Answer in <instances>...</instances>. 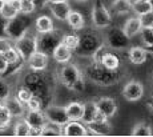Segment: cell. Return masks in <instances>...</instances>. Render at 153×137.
I'll list each match as a JSON object with an SVG mask.
<instances>
[{
	"label": "cell",
	"mask_w": 153,
	"mask_h": 137,
	"mask_svg": "<svg viewBox=\"0 0 153 137\" xmlns=\"http://www.w3.org/2000/svg\"><path fill=\"white\" fill-rule=\"evenodd\" d=\"M31 133V128H29L28 122L23 118V120H19L15 124L13 127V135L17 137H24V136H29Z\"/></svg>",
	"instance_id": "obj_31"
},
{
	"label": "cell",
	"mask_w": 153,
	"mask_h": 137,
	"mask_svg": "<svg viewBox=\"0 0 153 137\" xmlns=\"http://www.w3.org/2000/svg\"><path fill=\"white\" fill-rule=\"evenodd\" d=\"M146 107H148L149 109H151L152 112H153V96H151V97L146 100Z\"/></svg>",
	"instance_id": "obj_45"
},
{
	"label": "cell",
	"mask_w": 153,
	"mask_h": 137,
	"mask_svg": "<svg viewBox=\"0 0 153 137\" xmlns=\"http://www.w3.org/2000/svg\"><path fill=\"white\" fill-rule=\"evenodd\" d=\"M32 95H33V93H32L31 89H29L27 85H24V84H23V85H20L19 88H17V92H16V95H15V96H16V97L25 105V104H27V101L32 97Z\"/></svg>",
	"instance_id": "obj_34"
},
{
	"label": "cell",
	"mask_w": 153,
	"mask_h": 137,
	"mask_svg": "<svg viewBox=\"0 0 153 137\" xmlns=\"http://www.w3.org/2000/svg\"><path fill=\"white\" fill-rule=\"evenodd\" d=\"M0 104H1V101H0Z\"/></svg>",
	"instance_id": "obj_51"
},
{
	"label": "cell",
	"mask_w": 153,
	"mask_h": 137,
	"mask_svg": "<svg viewBox=\"0 0 153 137\" xmlns=\"http://www.w3.org/2000/svg\"><path fill=\"white\" fill-rule=\"evenodd\" d=\"M48 8L51 15L55 17L56 20L60 21H65L68 13L71 12V3L69 1H57V3H48Z\"/></svg>",
	"instance_id": "obj_16"
},
{
	"label": "cell",
	"mask_w": 153,
	"mask_h": 137,
	"mask_svg": "<svg viewBox=\"0 0 153 137\" xmlns=\"http://www.w3.org/2000/svg\"><path fill=\"white\" fill-rule=\"evenodd\" d=\"M107 32L104 35V43L108 48L113 51H123V49L131 48V37L125 35L123 28L119 27H108L105 28Z\"/></svg>",
	"instance_id": "obj_6"
},
{
	"label": "cell",
	"mask_w": 153,
	"mask_h": 137,
	"mask_svg": "<svg viewBox=\"0 0 153 137\" xmlns=\"http://www.w3.org/2000/svg\"><path fill=\"white\" fill-rule=\"evenodd\" d=\"M152 128L146 124L145 121H140L132 129V136H151Z\"/></svg>",
	"instance_id": "obj_33"
},
{
	"label": "cell",
	"mask_w": 153,
	"mask_h": 137,
	"mask_svg": "<svg viewBox=\"0 0 153 137\" xmlns=\"http://www.w3.org/2000/svg\"><path fill=\"white\" fill-rule=\"evenodd\" d=\"M67 24L72 28L73 31H81L84 30L85 27V19L81 12H77V11H72L68 13V17H67Z\"/></svg>",
	"instance_id": "obj_26"
},
{
	"label": "cell",
	"mask_w": 153,
	"mask_h": 137,
	"mask_svg": "<svg viewBox=\"0 0 153 137\" xmlns=\"http://www.w3.org/2000/svg\"><path fill=\"white\" fill-rule=\"evenodd\" d=\"M88 135L95 136H108L112 132V125L109 122V118H100L97 121H93L87 125Z\"/></svg>",
	"instance_id": "obj_15"
},
{
	"label": "cell",
	"mask_w": 153,
	"mask_h": 137,
	"mask_svg": "<svg viewBox=\"0 0 153 137\" xmlns=\"http://www.w3.org/2000/svg\"><path fill=\"white\" fill-rule=\"evenodd\" d=\"M29 28H31V17H29V15L19 13L17 16L5 21L4 36H7L8 39H11L13 41L22 35H24Z\"/></svg>",
	"instance_id": "obj_5"
},
{
	"label": "cell",
	"mask_w": 153,
	"mask_h": 137,
	"mask_svg": "<svg viewBox=\"0 0 153 137\" xmlns=\"http://www.w3.org/2000/svg\"><path fill=\"white\" fill-rule=\"evenodd\" d=\"M100 118H105L101 116L100 110L96 107L95 100L93 101H87L84 103V113H83V118H81V122H84L85 125L91 124L93 121H97Z\"/></svg>",
	"instance_id": "obj_18"
},
{
	"label": "cell",
	"mask_w": 153,
	"mask_h": 137,
	"mask_svg": "<svg viewBox=\"0 0 153 137\" xmlns=\"http://www.w3.org/2000/svg\"><path fill=\"white\" fill-rule=\"evenodd\" d=\"M11 47H13V41L11 39H8L7 36H1L0 37V52H5L7 49H10Z\"/></svg>",
	"instance_id": "obj_41"
},
{
	"label": "cell",
	"mask_w": 153,
	"mask_h": 137,
	"mask_svg": "<svg viewBox=\"0 0 153 137\" xmlns=\"http://www.w3.org/2000/svg\"><path fill=\"white\" fill-rule=\"evenodd\" d=\"M24 120L28 122L31 128L29 136H40L44 127L48 124L43 110H27L24 115Z\"/></svg>",
	"instance_id": "obj_11"
},
{
	"label": "cell",
	"mask_w": 153,
	"mask_h": 137,
	"mask_svg": "<svg viewBox=\"0 0 153 137\" xmlns=\"http://www.w3.org/2000/svg\"><path fill=\"white\" fill-rule=\"evenodd\" d=\"M61 43L65 47H68L71 51H76L79 44H80V35L76 33H63Z\"/></svg>",
	"instance_id": "obj_30"
},
{
	"label": "cell",
	"mask_w": 153,
	"mask_h": 137,
	"mask_svg": "<svg viewBox=\"0 0 153 137\" xmlns=\"http://www.w3.org/2000/svg\"><path fill=\"white\" fill-rule=\"evenodd\" d=\"M19 1H20V13H23V15L31 16L36 11L32 0H19Z\"/></svg>",
	"instance_id": "obj_37"
},
{
	"label": "cell",
	"mask_w": 153,
	"mask_h": 137,
	"mask_svg": "<svg viewBox=\"0 0 153 137\" xmlns=\"http://www.w3.org/2000/svg\"><path fill=\"white\" fill-rule=\"evenodd\" d=\"M57 1H69V0H48V3H57Z\"/></svg>",
	"instance_id": "obj_47"
},
{
	"label": "cell",
	"mask_w": 153,
	"mask_h": 137,
	"mask_svg": "<svg viewBox=\"0 0 153 137\" xmlns=\"http://www.w3.org/2000/svg\"><path fill=\"white\" fill-rule=\"evenodd\" d=\"M152 8H153L152 0H134V1H132V12L137 16L149 12V11H152Z\"/></svg>",
	"instance_id": "obj_27"
},
{
	"label": "cell",
	"mask_w": 153,
	"mask_h": 137,
	"mask_svg": "<svg viewBox=\"0 0 153 137\" xmlns=\"http://www.w3.org/2000/svg\"><path fill=\"white\" fill-rule=\"evenodd\" d=\"M148 59V52L144 47H131L128 52V60L134 65H141Z\"/></svg>",
	"instance_id": "obj_23"
},
{
	"label": "cell",
	"mask_w": 153,
	"mask_h": 137,
	"mask_svg": "<svg viewBox=\"0 0 153 137\" xmlns=\"http://www.w3.org/2000/svg\"><path fill=\"white\" fill-rule=\"evenodd\" d=\"M20 13V1L19 0H4L0 10V16L5 20H10Z\"/></svg>",
	"instance_id": "obj_20"
},
{
	"label": "cell",
	"mask_w": 153,
	"mask_h": 137,
	"mask_svg": "<svg viewBox=\"0 0 153 137\" xmlns=\"http://www.w3.org/2000/svg\"><path fill=\"white\" fill-rule=\"evenodd\" d=\"M140 23H141V28H151L153 27V11H149L146 13L139 15Z\"/></svg>",
	"instance_id": "obj_40"
},
{
	"label": "cell",
	"mask_w": 153,
	"mask_h": 137,
	"mask_svg": "<svg viewBox=\"0 0 153 137\" xmlns=\"http://www.w3.org/2000/svg\"><path fill=\"white\" fill-rule=\"evenodd\" d=\"M60 135H61V128L57 127V125L49 124V122L44 127V129L40 133V136H60Z\"/></svg>",
	"instance_id": "obj_38"
},
{
	"label": "cell",
	"mask_w": 153,
	"mask_h": 137,
	"mask_svg": "<svg viewBox=\"0 0 153 137\" xmlns=\"http://www.w3.org/2000/svg\"><path fill=\"white\" fill-rule=\"evenodd\" d=\"M152 28H153V27H152Z\"/></svg>",
	"instance_id": "obj_53"
},
{
	"label": "cell",
	"mask_w": 153,
	"mask_h": 137,
	"mask_svg": "<svg viewBox=\"0 0 153 137\" xmlns=\"http://www.w3.org/2000/svg\"><path fill=\"white\" fill-rule=\"evenodd\" d=\"M72 53H73V51H71L68 47H65L60 41L57 45H56V48L53 49L51 56L53 57L55 61H57V63L65 64V63H69L71 61V59H72Z\"/></svg>",
	"instance_id": "obj_21"
},
{
	"label": "cell",
	"mask_w": 153,
	"mask_h": 137,
	"mask_svg": "<svg viewBox=\"0 0 153 137\" xmlns=\"http://www.w3.org/2000/svg\"><path fill=\"white\" fill-rule=\"evenodd\" d=\"M8 68H10V65H8V63L5 61L4 55L0 52V75H4L5 72L8 71Z\"/></svg>",
	"instance_id": "obj_42"
},
{
	"label": "cell",
	"mask_w": 153,
	"mask_h": 137,
	"mask_svg": "<svg viewBox=\"0 0 153 137\" xmlns=\"http://www.w3.org/2000/svg\"><path fill=\"white\" fill-rule=\"evenodd\" d=\"M152 11H153V8H152Z\"/></svg>",
	"instance_id": "obj_52"
},
{
	"label": "cell",
	"mask_w": 153,
	"mask_h": 137,
	"mask_svg": "<svg viewBox=\"0 0 153 137\" xmlns=\"http://www.w3.org/2000/svg\"><path fill=\"white\" fill-rule=\"evenodd\" d=\"M75 1H79V3H87L88 0H75Z\"/></svg>",
	"instance_id": "obj_48"
},
{
	"label": "cell",
	"mask_w": 153,
	"mask_h": 137,
	"mask_svg": "<svg viewBox=\"0 0 153 137\" xmlns=\"http://www.w3.org/2000/svg\"><path fill=\"white\" fill-rule=\"evenodd\" d=\"M32 3H33L36 11L37 10H43L44 7H47V5H48V0H32Z\"/></svg>",
	"instance_id": "obj_43"
},
{
	"label": "cell",
	"mask_w": 153,
	"mask_h": 137,
	"mask_svg": "<svg viewBox=\"0 0 153 137\" xmlns=\"http://www.w3.org/2000/svg\"><path fill=\"white\" fill-rule=\"evenodd\" d=\"M43 113L49 124L57 125V127H60V128H63L64 125L69 121L68 116H67V112H65V107L51 104V105L44 108Z\"/></svg>",
	"instance_id": "obj_10"
},
{
	"label": "cell",
	"mask_w": 153,
	"mask_h": 137,
	"mask_svg": "<svg viewBox=\"0 0 153 137\" xmlns=\"http://www.w3.org/2000/svg\"><path fill=\"white\" fill-rule=\"evenodd\" d=\"M11 96V88L8 85V83L4 80L1 76H0V101H4L7 100L8 97Z\"/></svg>",
	"instance_id": "obj_39"
},
{
	"label": "cell",
	"mask_w": 153,
	"mask_h": 137,
	"mask_svg": "<svg viewBox=\"0 0 153 137\" xmlns=\"http://www.w3.org/2000/svg\"><path fill=\"white\" fill-rule=\"evenodd\" d=\"M53 30H55V24L51 16L40 15L36 17V20H35V31L39 35L45 33V32H51Z\"/></svg>",
	"instance_id": "obj_25"
},
{
	"label": "cell",
	"mask_w": 153,
	"mask_h": 137,
	"mask_svg": "<svg viewBox=\"0 0 153 137\" xmlns=\"http://www.w3.org/2000/svg\"><path fill=\"white\" fill-rule=\"evenodd\" d=\"M43 98L37 95H32V97L29 98L25 104L27 110H42L43 109Z\"/></svg>",
	"instance_id": "obj_35"
},
{
	"label": "cell",
	"mask_w": 153,
	"mask_h": 137,
	"mask_svg": "<svg viewBox=\"0 0 153 137\" xmlns=\"http://www.w3.org/2000/svg\"><path fill=\"white\" fill-rule=\"evenodd\" d=\"M59 80L60 83L65 87L67 89L73 92H83L85 87L84 76L81 73L80 68L75 64L65 63L63 64V67L59 71Z\"/></svg>",
	"instance_id": "obj_2"
},
{
	"label": "cell",
	"mask_w": 153,
	"mask_h": 137,
	"mask_svg": "<svg viewBox=\"0 0 153 137\" xmlns=\"http://www.w3.org/2000/svg\"><path fill=\"white\" fill-rule=\"evenodd\" d=\"M144 48L146 49V52H148V53L153 55V44H152V45H148V47H144Z\"/></svg>",
	"instance_id": "obj_46"
},
{
	"label": "cell",
	"mask_w": 153,
	"mask_h": 137,
	"mask_svg": "<svg viewBox=\"0 0 153 137\" xmlns=\"http://www.w3.org/2000/svg\"><path fill=\"white\" fill-rule=\"evenodd\" d=\"M92 24L96 30H105L112 24V13L101 0H96L91 11Z\"/></svg>",
	"instance_id": "obj_7"
},
{
	"label": "cell",
	"mask_w": 153,
	"mask_h": 137,
	"mask_svg": "<svg viewBox=\"0 0 153 137\" xmlns=\"http://www.w3.org/2000/svg\"><path fill=\"white\" fill-rule=\"evenodd\" d=\"M61 135L77 137V136H88L87 125L81 124V121H68L61 128Z\"/></svg>",
	"instance_id": "obj_17"
},
{
	"label": "cell",
	"mask_w": 153,
	"mask_h": 137,
	"mask_svg": "<svg viewBox=\"0 0 153 137\" xmlns=\"http://www.w3.org/2000/svg\"><path fill=\"white\" fill-rule=\"evenodd\" d=\"M3 1H4V0H0V10H1V5H3Z\"/></svg>",
	"instance_id": "obj_49"
},
{
	"label": "cell",
	"mask_w": 153,
	"mask_h": 137,
	"mask_svg": "<svg viewBox=\"0 0 153 137\" xmlns=\"http://www.w3.org/2000/svg\"><path fill=\"white\" fill-rule=\"evenodd\" d=\"M5 21H7V20L3 19V17L0 16V37L4 36V27H5Z\"/></svg>",
	"instance_id": "obj_44"
},
{
	"label": "cell",
	"mask_w": 153,
	"mask_h": 137,
	"mask_svg": "<svg viewBox=\"0 0 153 137\" xmlns=\"http://www.w3.org/2000/svg\"><path fill=\"white\" fill-rule=\"evenodd\" d=\"M112 10L116 15H128L132 11V3L129 0H114L112 3Z\"/></svg>",
	"instance_id": "obj_29"
},
{
	"label": "cell",
	"mask_w": 153,
	"mask_h": 137,
	"mask_svg": "<svg viewBox=\"0 0 153 137\" xmlns=\"http://www.w3.org/2000/svg\"><path fill=\"white\" fill-rule=\"evenodd\" d=\"M140 36H141V41H143L144 47H148L153 44V28H141L140 31Z\"/></svg>",
	"instance_id": "obj_36"
},
{
	"label": "cell",
	"mask_w": 153,
	"mask_h": 137,
	"mask_svg": "<svg viewBox=\"0 0 153 137\" xmlns=\"http://www.w3.org/2000/svg\"><path fill=\"white\" fill-rule=\"evenodd\" d=\"M129 1H131V3H132V1H133V0H129Z\"/></svg>",
	"instance_id": "obj_50"
},
{
	"label": "cell",
	"mask_w": 153,
	"mask_h": 137,
	"mask_svg": "<svg viewBox=\"0 0 153 137\" xmlns=\"http://www.w3.org/2000/svg\"><path fill=\"white\" fill-rule=\"evenodd\" d=\"M102 44H104V39L101 35H99L96 31L92 30L85 31L80 35V44L75 52L80 57H92L96 49Z\"/></svg>",
	"instance_id": "obj_3"
},
{
	"label": "cell",
	"mask_w": 153,
	"mask_h": 137,
	"mask_svg": "<svg viewBox=\"0 0 153 137\" xmlns=\"http://www.w3.org/2000/svg\"><path fill=\"white\" fill-rule=\"evenodd\" d=\"M24 85H27L29 89L32 91L33 95H37L44 100V97L48 93V87H47V81L42 72H32L29 71L27 75L24 76Z\"/></svg>",
	"instance_id": "obj_8"
},
{
	"label": "cell",
	"mask_w": 153,
	"mask_h": 137,
	"mask_svg": "<svg viewBox=\"0 0 153 137\" xmlns=\"http://www.w3.org/2000/svg\"><path fill=\"white\" fill-rule=\"evenodd\" d=\"M121 93H123V97H124L126 101L136 103V101H139V100L143 98V96H144V85L140 83V81L131 80L124 85Z\"/></svg>",
	"instance_id": "obj_12"
},
{
	"label": "cell",
	"mask_w": 153,
	"mask_h": 137,
	"mask_svg": "<svg viewBox=\"0 0 153 137\" xmlns=\"http://www.w3.org/2000/svg\"><path fill=\"white\" fill-rule=\"evenodd\" d=\"M95 103H96V107H97V109L100 110L102 117L111 120V118L116 115L117 104H116V101H114V98L108 97V96H102V97L96 98Z\"/></svg>",
	"instance_id": "obj_14"
},
{
	"label": "cell",
	"mask_w": 153,
	"mask_h": 137,
	"mask_svg": "<svg viewBox=\"0 0 153 137\" xmlns=\"http://www.w3.org/2000/svg\"><path fill=\"white\" fill-rule=\"evenodd\" d=\"M65 112L69 121H81L84 113V103L71 101L68 105H65Z\"/></svg>",
	"instance_id": "obj_22"
},
{
	"label": "cell",
	"mask_w": 153,
	"mask_h": 137,
	"mask_svg": "<svg viewBox=\"0 0 153 137\" xmlns=\"http://www.w3.org/2000/svg\"><path fill=\"white\" fill-rule=\"evenodd\" d=\"M37 36H39V33L36 31L32 32L29 28L24 35L13 40V48L19 52L20 57L24 63L33 52L37 51Z\"/></svg>",
	"instance_id": "obj_4"
},
{
	"label": "cell",
	"mask_w": 153,
	"mask_h": 137,
	"mask_svg": "<svg viewBox=\"0 0 153 137\" xmlns=\"http://www.w3.org/2000/svg\"><path fill=\"white\" fill-rule=\"evenodd\" d=\"M3 55H4V59L8 63V65H17L19 63L23 61L22 57H20V55H19V52H17L13 47H11V48L7 49L5 52H3Z\"/></svg>",
	"instance_id": "obj_32"
},
{
	"label": "cell",
	"mask_w": 153,
	"mask_h": 137,
	"mask_svg": "<svg viewBox=\"0 0 153 137\" xmlns=\"http://www.w3.org/2000/svg\"><path fill=\"white\" fill-rule=\"evenodd\" d=\"M48 60H49V55L44 53V52L37 49L36 52L31 55L27 59V65L29 68V71L32 72H44L48 67Z\"/></svg>",
	"instance_id": "obj_13"
},
{
	"label": "cell",
	"mask_w": 153,
	"mask_h": 137,
	"mask_svg": "<svg viewBox=\"0 0 153 137\" xmlns=\"http://www.w3.org/2000/svg\"><path fill=\"white\" fill-rule=\"evenodd\" d=\"M84 75L89 81L101 87L114 85L120 80L119 71H111V69L105 68L104 65H101L99 61L93 60L92 57L84 67Z\"/></svg>",
	"instance_id": "obj_1"
},
{
	"label": "cell",
	"mask_w": 153,
	"mask_h": 137,
	"mask_svg": "<svg viewBox=\"0 0 153 137\" xmlns=\"http://www.w3.org/2000/svg\"><path fill=\"white\" fill-rule=\"evenodd\" d=\"M12 115H11L10 109L5 107L4 103L0 104V132L3 130H7L8 127L11 125V121H12Z\"/></svg>",
	"instance_id": "obj_28"
},
{
	"label": "cell",
	"mask_w": 153,
	"mask_h": 137,
	"mask_svg": "<svg viewBox=\"0 0 153 137\" xmlns=\"http://www.w3.org/2000/svg\"><path fill=\"white\" fill-rule=\"evenodd\" d=\"M61 37H63V33L56 30L45 32V33H40L37 36V49L51 56L56 45L61 41Z\"/></svg>",
	"instance_id": "obj_9"
},
{
	"label": "cell",
	"mask_w": 153,
	"mask_h": 137,
	"mask_svg": "<svg viewBox=\"0 0 153 137\" xmlns=\"http://www.w3.org/2000/svg\"><path fill=\"white\" fill-rule=\"evenodd\" d=\"M123 31L125 32V35L128 37H134L140 33L141 31V23L139 16H129L128 19L125 20L124 25H123Z\"/></svg>",
	"instance_id": "obj_24"
},
{
	"label": "cell",
	"mask_w": 153,
	"mask_h": 137,
	"mask_svg": "<svg viewBox=\"0 0 153 137\" xmlns=\"http://www.w3.org/2000/svg\"><path fill=\"white\" fill-rule=\"evenodd\" d=\"M3 103L5 104V107H7L8 109H10L12 117L20 118V117H23V116L25 115V112H27L25 105L16 97V96H10V97H8L7 100H4Z\"/></svg>",
	"instance_id": "obj_19"
}]
</instances>
